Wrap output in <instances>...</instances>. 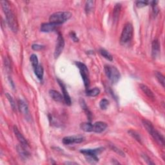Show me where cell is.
<instances>
[{"label":"cell","mask_w":165,"mask_h":165,"mask_svg":"<svg viewBox=\"0 0 165 165\" xmlns=\"http://www.w3.org/2000/svg\"><path fill=\"white\" fill-rule=\"evenodd\" d=\"M1 4L3 12L6 16L7 22L9 28L11 29L13 33H16L18 30V24L16 19H15V15L12 12L11 7H10L9 2L4 0V1L1 2Z\"/></svg>","instance_id":"1"},{"label":"cell","mask_w":165,"mask_h":165,"mask_svg":"<svg viewBox=\"0 0 165 165\" xmlns=\"http://www.w3.org/2000/svg\"><path fill=\"white\" fill-rule=\"evenodd\" d=\"M105 72L106 77L112 84H116L121 78V74L115 67L106 65L105 66Z\"/></svg>","instance_id":"2"},{"label":"cell","mask_w":165,"mask_h":165,"mask_svg":"<svg viewBox=\"0 0 165 165\" xmlns=\"http://www.w3.org/2000/svg\"><path fill=\"white\" fill-rule=\"evenodd\" d=\"M105 150V148L100 147L94 149H82L80 152L87 157L88 161H91L92 163L98 162V156Z\"/></svg>","instance_id":"3"},{"label":"cell","mask_w":165,"mask_h":165,"mask_svg":"<svg viewBox=\"0 0 165 165\" xmlns=\"http://www.w3.org/2000/svg\"><path fill=\"white\" fill-rule=\"evenodd\" d=\"M72 17V14L69 12L63 11V12H57L52 14L50 18V22L55 23L57 25H60L64 23L67 20H68Z\"/></svg>","instance_id":"4"},{"label":"cell","mask_w":165,"mask_h":165,"mask_svg":"<svg viewBox=\"0 0 165 165\" xmlns=\"http://www.w3.org/2000/svg\"><path fill=\"white\" fill-rule=\"evenodd\" d=\"M133 33H134V29H133L132 25L129 23L125 24L121 35V43L124 45L129 42L132 38Z\"/></svg>","instance_id":"5"},{"label":"cell","mask_w":165,"mask_h":165,"mask_svg":"<svg viewBox=\"0 0 165 165\" xmlns=\"http://www.w3.org/2000/svg\"><path fill=\"white\" fill-rule=\"evenodd\" d=\"M76 65L79 68L81 77L84 84V87L87 89L89 87L90 84V79H89V71L87 67L84 65V63L77 61L76 62Z\"/></svg>","instance_id":"6"},{"label":"cell","mask_w":165,"mask_h":165,"mask_svg":"<svg viewBox=\"0 0 165 165\" xmlns=\"http://www.w3.org/2000/svg\"><path fill=\"white\" fill-rule=\"evenodd\" d=\"M84 141V137L83 136L76 135L72 136H66L63 139V143L65 145H70L73 144H78Z\"/></svg>","instance_id":"7"},{"label":"cell","mask_w":165,"mask_h":165,"mask_svg":"<svg viewBox=\"0 0 165 165\" xmlns=\"http://www.w3.org/2000/svg\"><path fill=\"white\" fill-rule=\"evenodd\" d=\"M64 47H65V40H64L63 36L60 33H59L57 36V42L54 50L55 59H57V58L59 57V56L61 55L64 49Z\"/></svg>","instance_id":"8"},{"label":"cell","mask_w":165,"mask_h":165,"mask_svg":"<svg viewBox=\"0 0 165 165\" xmlns=\"http://www.w3.org/2000/svg\"><path fill=\"white\" fill-rule=\"evenodd\" d=\"M57 81L58 82V84H60V86L61 87V91H62V93H63V98H64V101H65V103H66V105L70 106L71 105V103H72V101H71V98L70 97V95H69L68 93V91L66 89V87L65 84L63 83V82L62 81H61L60 79H57Z\"/></svg>","instance_id":"9"},{"label":"cell","mask_w":165,"mask_h":165,"mask_svg":"<svg viewBox=\"0 0 165 165\" xmlns=\"http://www.w3.org/2000/svg\"><path fill=\"white\" fill-rule=\"evenodd\" d=\"M14 134H15V137H16L18 141L19 142L20 145L23 146L25 148L28 147L29 146L28 141H26V139H25V137L23 136V134H21V133L19 132V130H18V127L16 126H14Z\"/></svg>","instance_id":"10"},{"label":"cell","mask_w":165,"mask_h":165,"mask_svg":"<svg viewBox=\"0 0 165 165\" xmlns=\"http://www.w3.org/2000/svg\"><path fill=\"white\" fill-rule=\"evenodd\" d=\"M18 107L19 111L23 115H25L26 119H29L30 118V114H29V110L27 105L23 100H19L18 101Z\"/></svg>","instance_id":"11"},{"label":"cell","mask_w":165,"mask_h":165,"mask_svg":"<svg viewBox=\"0 0 165 165\" xmlns=\"http://www.w3.org/2000/svg\"><path fill=\"white\" fill-rule=\"evenodd\" d=\"M58 25L53 23L51 22L49 23H42L41 25V28L40 30L42 32V33H51V32H53L54 30H55V29H56V27Z\"/></svg>","instance_id":"12"},{"label":"cell","mask_w":165,"mask_h":165,"mask_svg":"<svg viewBox=\"0 0 165 165\" xmlns=\"http://www.w3.org/2000/svg\"><path fill=\"white\" fill-rule=\"evenodd\" d=\"M106 128L107 124L103 121H98L93 125V132L95 133H102Z\"/></svg>","instance_id":"13"},{"label":"cell","mask_w":165,"mask_h":165,"mask_svg":"<svg viewBox=\"0 0 165 165\" xmlns=\"http://www.w3.org/2000/svg\"><path fill=\"white\" fill-rule=\"evenodd\" d=\"M160 53V44L158 40H153L152 44V54L153 58H156L158 56Z\"/></svg>","instance_id":"14"},{"label":"cell","mask_w":165,"mask_h":165,"mask_svg":"<svg viewBox=\"0 0 165 165\" xmlns=\"http://www.w3.org/2000/svg\"><path fill=\"white\" fill-rule=\"evenodd\" d=\"M49 95L50 98L56 102H62L64 101V98L63 96H62V95L55 90H50L49 91Z\"/></svg>","instance_id":"15"},{"label":"cell","mask_w":165,"mask_h":165,"mask_svg":"<svg viewBox=\"0 0 165 165\" xmlns=\"http://www.w3.org/2000/svg\"><path fill=\"white\" fill-rule=\"evenodd\" d=\"M151 136H152L154 140H155L159 145H160L161 146H164V137L158 131L155 130V131L152 133Z\"/></svg>","instance_id":"16"},{"label":"cell","mask_w":165,"mask_h":165,"mask_svg":"<svg viewBox=\"0 0 165 165\" xmlns=\"http://www.w3.org/2000/svg\"><path fill=\"white\" fill-rule=\"evenodd\" d=\"M139 87L142 91L144 92L149 98H151V99L155 98V95H154L153 92L150 89V88L146 86V84H141L139 85Z\"/></svg>","instance_id":"17"},{"label":"cell","mask_w":165,"mask_h":165,"mask_svg":"<svg viewBox=\"0 0 165 165\" xmlns=\"http://www.w3.org/2000/svg\"><path fill=\"white\" fill-rule=\"evenodd\" d=\"M79 104H80V106L81 108L84 110V112H85V114H87L88 118L89 119V120L90 121L91 120V118H92V113L91 112H90L88 108V106L86 104V103H85L84 100L83 99H79Z\"/></svg>","instance_id":"18"},{"label":"cell","mask_w":165,"mask_h":165,"mask_svg":"<svg viewBox=\"0 0 165 165\" xmlns=\"http://www.w3.org/2000/svg\"><path fill=\"white\" fill-rule=\"evenodd\" d=\"M142 123H143V126H144V127L146 129V131H147L150 135H151V134H152V133L153 132V131L156 130V129H155V128H154V126H153V125H152V123H151L150 121H149L148 120H146V119H143Z\"/></svg>","instance_id":"19"},{"label":"cell","mask_w":165,"mask_h":165,"mask_svg":"<svg viewBox=\"0 0 165 165\" xmlns=\"http://www.w3.org/2000/svg\"><path fill=\"white\" fill-rule=\"evenodd\" d=\"M26 148L25 147H24L23 146H22L21 145H18L17 146V150H18V152L19 153V156L23 158V159H27L29 156V153L27 150H26Z\"/></svg>","instance_id":"20"},{"label":"cell","mask_w":165,"mask_h":165,"mask_svg":"<svg viewBox=\"0 0 165 165\" xmlns=\"http://www.w3.org/2000/svg\"><path fill=\"white\" fill-rule=\"evenodd\" d=\"M34 72L37 77H38L40 80H42L43 78V75H44L43 67L41 65H39L38 67L34 68Z\"/></svg>","instance_id":"21"},{"label":"cell","mask_w":165,"mask_h":165,"mask_svg":"<svg viewBox=\"0 0 165 165\" xmlns=\"http://www.w3.org/2000/svg\"><path fill=\"white\" fill-rule=\"evenodd\" d=\"M81 129L85 132H93V125L88 122L82 123L80 125Z\"/></svg>","instance_id":"22"},{"label":"cell","mask_w":165,"mask_h":165,"mask_svg":"<svg viewBox=\"0 0 165 165\" xmlns=\"http://www.w3.org/2000/svg\"><path fill=\"white\" fill-rule=\"evenodd\" d=\"M100 92V89L95 87L92 89H88L86 92V94L90 97H95L99 94Z\"/></svg>","instance_id":"23"},{"label":"cell","mask_w":165,"mask_h":165,"mask_svg":"<svg viewBox=\"0 0 165 165\" xmlns=\"http://www.w3.org/2000/svg\"><path fill=\"white\" fill-rule=\"evenodd\" d=\"M99 53L101 54V55L104 58H105L106 60H108L110 61H113L112 56L107 50H106L104 49H101L99 50Z\"/></svg>","instance_id":"24"},{"label":"cell","mask_w":165,"mask_h":165,"mask_svg":"<svg viewBox=\"0 0 165 165\" xmlns=\"http://www.w3.org/2000/svg\"><path fill=\"white\" fill-rule=\"evenodd\" d=\"M121 9V5L120 3H118L115 5V6L114 9V12H113V16L115 21H117L119 18Z\"/></svg>","instance_id":"25"},{"label":"cell","mask_w":165,"mask_h":165,"mask_svg":"<svg viewBox=\"0 0 165 165\" xmlns=\"http://www.w3.org/2000/svg\"><path fill=\"white\" fill-rule=\"evenodd\" d=\"M94 7V2L93 1H87L85 4V12L88 14L91 12Z\"/></svg>","instance_id":"26"},{"label":"cell","mask_w":165,"mask_h":165,"mask_svg":"<svg viewBox=\"0 0 165 165\" xmlns=\"http://www.w3.org/2000/svg\"><path fill=\"white\" fill-rule=\"evenodd\" d=\"M129 134H130V136H131L133 138H134V139L138 141L139 143H141V141H142V139H141V137L139 135V134H138V133L134 130H129Z\"/></svg>","instance_id":"27"},{"label":"cell","mask_w":165,"mask_h":165,"mask_svg":"<svg viewBox=\"0 0 165 165\" xmlns=\"http://www.w3.org/2000/svg\"><path fill=\"white\" fill-rule=\"evenodd\" d=\"M30 60L34 68H35L36 67H37L39 65L38 58V56H37L36 54H32L30 57Z\"/></svg>","instance_id":"28"},{"label":"cell","mask_w":165,"mask_h":165,"mask_svg":"<svg viewBox=\"0 0 165 165\" xmlns=\"http://www.w3.org/2000/svg\"><path fill=\"white\" fill-rule=\"evenodd\" d=\"M155 76L158 80V81L159 82V83H160L162 85V87L164 88V76L161 72H157V71L155 72Z\"/></svg>","instance_id":"29"},{"label":"cell","mask_w":165,"mask_h":165,"mask_svg":"<svg viewBox=\"0 0 165 165\" xmlns=\"http://www.w3.org/2000/svg\"><path fill=\"white\" fill-rule=\"evenodd\" d=\"M5 95H6L7 98L8 99L9 101V103H10V106H11V107H12V110H13L14 111L16 110V106H15V101H14V99L12 98V95H10V94H9V93H6V94H5Z\"/></svg>","instance_id":"30"},{"label":"cell","mask_w":165,"mask_h":165,"mask_svg":"<svg viewBox=\"0 0 165 165\" xmlns=\"http://www.w3.org/2000/svg\"><path fill=\"white\" fill-rule=\"evenodd\" d=\"M108 106H109L108 100H107L106 99H103L100 101L99 106H100V108H101V110H106Z\"/></svg>","instance_id":"31"},{"label":"cell","mask_w":165,"mask_h":165,"mask_svg":"<svg viewBox=\"0 0 165 165\" xmlns=\"http://www.w3.org/2000/svg\"><path fill=\"white\" fill-rule=\"evenodd\" d=\"M110 148L113 151H114L115 152H116L117 153H118L119 155L121 156L122 157H125V153H123V152H122L120 149H119L118 147L115 146L114 145H110Z\"/></svg>","instance_id":"32"},{"label":"cell","mask_w":165,"mask_h":165,"mask_svg":"<svg viewBox=\"0 0 165 165\" xmlns=\"http://www.w3.org/2000/svg\"><path fill=\"white\" fill-rule=\"evenodd\" d=\"M148 3H149V2H146V1L145 2V1H138V2H136V6L138 8H143L144 7H146L148 5Z\"/></svg>","instance_id":"33"},{"label":"cell","mask_w":165,"mask_h":165,"mask_svg":"<svg viewBox=\"0 0 165 165\" xmlns=\"http://www.w3.org/2000/svg\"><path fill=\"white\" fill-rule=\"evenodd\" d=\"M44 48H45L44 46L39 45V44H33V45H32V49H33V50H34L35 51L41 50L43 49H44Z\"/></svg>","instance_id":"34"},{"label":"cell","mask_w":165,"mask_h":165,"mask_svg":"<svg viewBox=\"0 0 165 165\" xmlns=\"http://www.w3.org/2000/svg\"><path fill=\"white\" fill-rule=\"evenodd\" d=\"M70 37L74 42H78L79 40V38H77L76 34L73 31H71L70 33Z\"/></svg>","instance_id":"35"},{"label":"cell","mask_w":165,"mask_h":165,"mask_svg":"<svg viewBox=\"0 0 165 165\" xmlns=\"http://www.w3.org/2000/svg\"><path fill=\"white\" fill-rule=\"evenodd\" d=\"M142 157L145 159V161L148 164H154V163L152 161V160H150V159L149 158L148 156H146L145 154H143L141 156Z\"/></svg>","instance_id":"36"},{"label":"cell","mask_w":165,"mask_h":165,"mask_svg":"<svg viewBox=\"0 0 165 165\" xmlns=\"http://www.w3.org/2000/svg\"><path fill=\"white\" fill-rule=\"evenodd\" d=\"M65 164H77V163H73V162H72H72H66Z\"/></svg>","instance_id":"37"}]
</instances>
